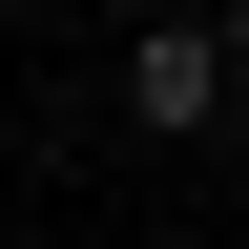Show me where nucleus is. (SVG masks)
I'll use <instances>...</instances> for the list:
<instances>
[{
  "instance_id": "obj_2",
  "label": "nucleus",
  "mask_w": 249,
  "mask_h": 249,
  "mask_svg": "<svg viewBox=\"0 0 249 249\" xmlns=\"http://www.w3.org/2000/svg\"><path fill=\"white\" fill-rule=\"evenodd\" d=\"M208 62H229V83H249V21H229V42H208Z\"/></svg>"
},
{
  "instance_id": "obj_1",
  "label": "nucleus",
  "mask_w": 249,
  "mask_h": 249,
  "mask_svg": "<svg viewBox=\"0 0 249 249\" xmlns=\"http://www.w3.org/2000/svg\"><path fill=\"white\" fill-rule=\"evenodd\" d=\"M208 104H229V62H208V21H166V42H124V124H166V145H187Z\"/></svg>"
}]
</instances>
